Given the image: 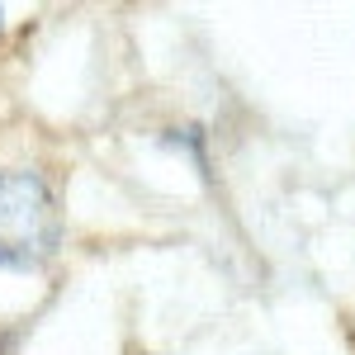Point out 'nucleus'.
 Returning <instances> with one entry per match:
<instances>
[{
	"instance_id": "f257e3e1",
	"label": "nucleus",
	"mask_w": 355,
	"mask_h": 355,
	"mask_svg": "<svg viewBox=\"0 0 355 355\" xmlns=\"http://www.w3.org/2000/svg\"><path fill=\"white\" fill-rule=\"evenodd\" d=\"M53 190L33 171H0V266L5 270H38L57 251Z\"/></svg>"
},
{
	"instance_id": "f03ea898",
	"label": "nucleus",
	"mask_w": 355,
	"mask_h": 355,
	"mask_svg": "<svg viewBox=\"0 0 355 355\" xmlns=\"http://www.w3.org/2000/svg\"><path fill=\"white\" fill-rule=\"evenodd\" d=\"M0 355H10V336H0Z\"/></svg>"
}]
</instances>
